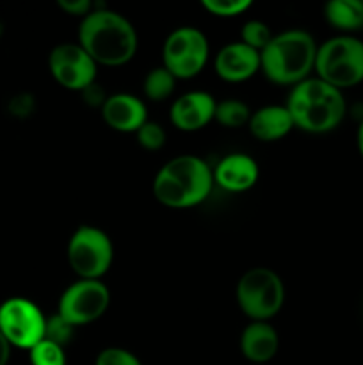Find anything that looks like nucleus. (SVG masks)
I'll return each mask as SVG.
<instances>
[{
  "label": "nucleus",
  "mask_w": 363,
  "mask_h": 365,
  "mask_svg": "<svg viewBox=\"0 0 363 365\" xmlns=\"http://www.w3.org/2000/svg\"><path fill=\"white\" fill-rule=\"evenodd\" d=\"M77 43L98 66L117 68L134 59L139 36L127 16L96 6L80 20Z\"/></svg>",
  "instance_id": "obj_1"
},
{
  "label": "nucleus",
  "mask_w": 363,
  "mask_h": 365,
  "mask_svg": "<svg viewBox=\"0 0 363 365\" xmlns=\"http://www.w3.org/2000/svg\"><path fill=\"white\" fill-rule=\"evenodd\" d=\"M214 189L212 168L201 157L177 155L167 160L153 178L152 191L167 209L184 210L205 202Z\"/></svg>",
  "instance_id": "obj_2"
},
{
  "label": "nucleus",
  "mask_w": 363,
  "mask_h": 365,
  "mask_svg": "<svg viewBox=\"0 0 363 365\" xmlns=\"http://www.w3.org/2000/svg\"><path fill=\"white\" fill-rule=\"evenodd\" d=\"M285 107L290 113L294 128L317 135L333 132L347 113L344 93L315 75L290 89Z\"/></svg>",
  "instance_id": "obj_3"
},
{
  "label": "nucleus",
  "mask_w": 363,
  "mask_h": 365,
  "mask_svg": "<svg viewBox=\"0 0 363 365\" xmlns=\"http://www.w3.org/2000/svg\"><path fill=\"white\" fill-rule=\"evenodd\" d=\"M315 38L302 29H288L274 34L260 52V71L278 86H298L312 77L317 57Z\"/></svg>",
  "instance_id": "obj_4"
},
{
  "label": "nucleus",
  "mask_w": 363,
  "mask_h": 365,
  "mask_svg": "<svg viewBox=\"0 0 363 365\" xmlns=\"http://www.w3.org/2000/svg\"><path fill=\"white\" fill-rule=\"evenodd\" d=\"M315 77L333 88H354L363 82V41L349 34L326 39L317 48Z\"/></svg>",
  "instance_id": "obj_5"
},
{
  "label": "nucleus",
  "mask_w": 363,
  "mask_h": 365,
  "mask_svg": "<svg viewBox=\"0 0 363 365\" xmlns=\"http://www.w3.org/2000/svg\"><path fill=\"white\" fill-rule=\"evenodd\" d=\"M235 298L248 319L269 323L283 309L285 284L269 267H251L238 278Z\"/></svg>",
  "instance_id": "obj_6"
},
{
  "label": "nucleus",
  "mask_w": 363,
  "mask_h": 365,
  "mask_svg": "<svg viewBox=\"0 0 363 365\" xmlns=\"http://www.w3.org/2000/svg\"><path fill=\"white\" fill-rule=\"evenodd\" d=\"M66 255L80 280H102L114 262L112 239L102 228L82 225L71 234Z\"/></svg>",
  "instance_id": "obj_7"
},
{
  "label": "nucleus",
  "mask_w": 363,
  "mask_h": 365,
  "mask_svg": "<svg viewBox=\"0 0 363 365\" xmlns=\"http://www.w3.org/2000/svg\"><path fill=\"white\" fill-rule=\"evenodd\" d=\"M210 45L205 32L192 25L177 27L167 34L162 45V66L177 81L194 78L205 70Z\"/></svg>",
  "instance_id": "obj_8"
},
{
  "label": "nucleus",
  "mask_w": 363,
  "mask_h": 365,
  "mask_svg": "<svg viewBox=\"0 0 363 365\" xmlns=\"http://www.w3.org/2000/svg\"><path fill=\"white\" fill-rule=\"evenodd\" d=\"M46 316L32 299L13 296L0 303V334L11 348L31 351L45 339Z\"/></svg>",
  "instance_id": "obj_9"
},
{
  "label": "nucleus",
  "mask_w": 363,
  "mask_h": 365,
  "mask_svg": "<svg viewBox=\"0 0 363 365\" xmlns=\"http://www.w3.org/2000/svg\"><path fill=\"white\" fill-rule=\"evenodd\" d=\"M110 305V291L102 280H80L60 294L57 314L73 328L98 321Z\"/></svg>",
  "instance_id": "obj_10"
},
{
  "label": "nucleus",
  "mask_w": 363,
  "mask_h": 365,
  "mask_svg": "<svg viewBox=\"0 0 363 365\" xmlns=\"http://www.w3.org/2000/svg\"><path fill=\"white\" fill-rule=\"evenodd\" d=\"M48 70L60 88L82 93L96 82L98 64L78 43H59L48 56Z\"/></svg>",
  "instance_id": "obj_11"
},
{
  "label": "nucleus",
  "mask_w": 363,
  "mask_h": 365,
  "mask_svg": "<svg viewBox=\"0 0 363 365\" xmlns=\"http://www.w3.org/2000/svg\"><path fill=\"white\" fill-rule=\"evenodd\" d=\"M216 98L206 91H187L178 96L169 109V121L180 132H198L216 116Z\"/></svg>",
  "instance_id": "obj_12"
},
{
  "label": "nucleus",
  "mask_w": 363,
  "mask_h": 365,
  "mask_svg": "<svg viewBox=\"0 0 363 365\" xmlns=\"http://www.w3.org/2000/svg\"><path fill=\"white\" fill-rule=\"evenodd\" d=\"M214 185L228 192H246L258 182L260 168L251 155L242 152L228 153L212 168Z\"/></svg>",
  "instance_id": "obj_13"
},
{
  "label": "nucleus",
  "mask_w": 363,
  "mask_h": 365,
  "mask_svg": "<svg viewBox=\"0 0 363 365\" xmlns=\"http://www.w3.org/2000/svg\"><path fill=\"white\" fill-rule=\"evenodd\" d=\"M214 71L224 82H246L260 71V52L242 41L224 45L214 57Z\"/></svg>",
  "instance_id": "obj_14"
},
{
  "label": "nucleus",
  "mask_w": 363,
  "mask_h": 365,
  "mask_svg": "<svg viewBox=\"0 0 363 365\" xmlns=\"http://www.w3.org/2000/svg\"><path fill=\"white\" fill-rule=\"evenodd\" d=\"M102 118L112 130L135 134L148 121V109L139 96L130 93H114L103 102Z\"/></svg>",
  "instance_id": "obj_15"
},
{
  "label": "nucleus",
  "mask_w": 363,
  "mask_h": 365,
  "mask_svg": "<svg viewBox=\"0 0 363 365\" xmlns=\"http://www.w3.org/2000/svg\"><path fill=\"white\" fill-rule=\"evenodd\" d=\"M241 351L253 364H267L280 349V335L265 321H251L241 334Z\"/></svg>",
  "instance_id": "obj_16"
},
{
  "label": "nucleus",
  "mask_w": 363,
  "mask_h": 365,
  "mask_svg": "<svg viewBox=\"0 0 363 365\" xmlns=\"http://www.w3.org/2000/svg\"><path fill=\"white\" fill-rule=\"evenodd\" d=\"M248 128L258 141L274 143L294 130V121L285 106H265L251 113Z\"/></svg>",
  "instance_id": "obj_17"
},
{
  "label": "nucleus",
  "mask_w": 363,
  "mask_h": 365,
  "mask_svg": "<svg viewBox=\"0 0 363 365\" xmlns=\"http://www.w3.org/2000/svg\"><path fill=\"white\" fill-rule=\"evenodd\" d=\"M324 18L327 25L351 36L363 29V0H331L324 6Z\"/></svg>",
  "instance_id": "obj_18"
},
{
  "label": "nucleus",
  "mask_w": 363,
  "mask_h": 365,
  "mask_svg": "<svg viewBox=\"0 0 363 365\" xmlns=\"http://www.w3.org/2000/svg\"><path fill=\"white\" fill-rule=\"evenodd\" d=\"M177 88V78L164 66H157L146 73L142 82V93L152 102H164L173 95Z\"/></svg>",
  "instance_id": "obj_19"
},
{
  "label": "nucleus",
  "mask_w": 363,
  "mask_h": 365,
  "mask_svg": "<svg viewBox=\"0 0 363 365\" xmlns=\"http://www.w3.org/2000/svg\"><path fill=\"white\" fill-rule=\"evenodd\" d=\"M249 118H251V110L248 103L238 98H226L223 102H217L214 121L226 128H238L248 125Z\"/></svg>",
  "instance_id": "obj_20"
},
{
  "label": "nucleus",
  "mask_w": 363,
  "mask_h": 365,
  "mask_svg": "<svg viewBox=\"0 0 363 365\" xmlns=\"http://www.w3.org/2000/svg\"><path fill=\"white\" fill-rule=\"evenodd\" d=\"M31 365H66V351L63 346L43 339L28 351Z\"/></svg>",
  "instance_id": "obj_21"
},
{
  "label": "nucleus",
  "mask_w": 363,
  "mask_h": 365,
  "mask_svg": "<svg viewBox=\"0 0 363 365\" xmlns=\"http://www.w3.org/2000/svg\"><path fill=\"white\" fill-rule=\"evenodd\" d=\"M273 32L270 27L262 20H249L242 25L241 31V41L244 45H248L249 48L256 50V52H262L269 41L273 39Z\"/></svg>",
  "instance_id": "obj_22"
},
{
  "label": "nucleus",
  "mask_w": 363,
  "mask_h": 365,
  "mask_svg": "<svg viewBox=\"0 0 363 365\" xmlns=\"http://www.w3.org/2000/svg\"><path fill=\"white\" fill-rule=\"evenodd\" d=\"M166 130L157 121H146L137 132H135V139H137L139 146L148 152H159L164 145H166Z\"/></svg>",
  "instance_id": "obj_23"
},
{
  "label": "nucleus",
  "mask_w": 363,
  "mask_h": 365,
  "mask_svg": "<svg viewBox=\"0 0 363 365\" xmlns=\"http://www.w3.org/2000/svg\"><path fill=\"white\" fill-rule=\"evenodd\" d=\"M203 9L217 18H235L253 6L249 0H203Z\"/></svg>",
  "instance_id": "obj_24"
},
{
  "label": "nucleus",
  "mask_w": 363,
  "mask_h": 365,
  "mask_svg": "<svg viewBox=\"0 0 363 365\" xmlns=\"http://www.w3.org/2000/svg\"><path fill=\"white\" fill-rule=\"evenodd\" d=\"M75 328L71 324H68L59 314H53L52 317H46V328H45V339L56 342L59 346L70 344V341L73 339Z\"/></svg>",
  "instance_id": "obj_25"
},
{
  "label": "nucleus",
  "mask_w": 363,
  "mask_h": 365,
  "mask_svg": "<svg viewBox=\"0 0 363 365\" xmlns=\"http://www.w3.org/2000/svg\"><path fill=\"white\" fill-rule=\"evenodd\" d=\"M95 365H142L141 360L125 348H105L98 353Z\"/></svg>",
  "instance_id": "obj_26"
},
{
  "label": "nucleus",
  "mask_w": 363,
  "mask_h": 365,
  "mask_svg": "<svg viewBox=\"0 0 363 365\" xmlns=\"http://www.w3.org/2000/svg\"><path fill=\"white\" fill-rule=\"evenodd\" d=\"M57 6H59L64 13L70 14V16L80 18H85L93 9H95L91 0H59Z\"/></svg>",
  "instance_id": "obj_27"
},
{
  "label": "nucleus",
  "mask_w": 363,
  "mask_h": 365,
  "mask_svg": "<svg viewBox=\"0 0 363 365\" xmlns=\"http://www.w3.org/2000/svg\"><path fill=\"white\" fill-rule=\"evenodd\" d=\"M11 346L9 342L4 339V335L0 334V365H7L9 364V359H11Z\"/></svg>",
  "instance_id": "obj_28"
},
{
  "label": "nucleus",
  "mask_w": 363,
  "mask_h": 365,
  "mask_svg": "<svg viewBox=\"0 0 363 365\" xmlns=\"http://www.w3.org/2000/svg\"><path fill=\"white\" fill-rule=\"evenodd\" d=\"M356 143H358V152L363 159V120L358 127V134H356Z\"/></svg>",
  "instance_id": "obj_29"
}]
</instances>
